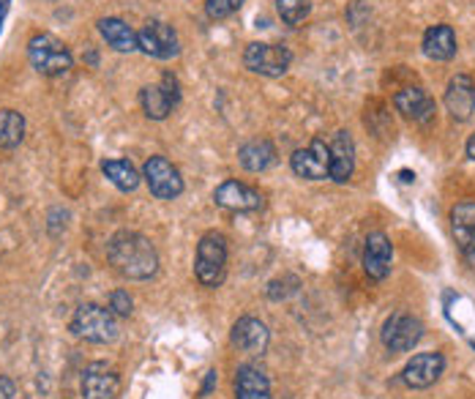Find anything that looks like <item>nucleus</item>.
<instances>
[{"instance_id": "5701e85b", "label": "nucleus", "mask_w": 475, "mask_h": 399, "mask_svg": "<svg viewBox=\"0 0 475 399\" xmlns=\"http://www.w3.org/2000/svg\"><path fill=\"white\" fill-rule=\"evenodd\" d=\"M140 105H143V110H145V115H148L151 121H164V118L175 110L173 99L164 94L162 85H145V88L140 91Z\"/></svg>"}, {"instance_id": "a878e982", "label": "nucleus", "mask_w": 475, "mask_h": 399, "mask_svg": "<svg viewBox=\"0 0 475 399\" xmlns=\"http://www.w3.org/2000/svg\"><path fill=\"white\" fill-rule=\"evenodd\" d=\"M276 12L287 25H301L309 17V0H276Z\"/></svg>"}, {"instance_id": "f8f14e48", "label": "nucleus", "mask_w": 475, "mask_h": 399, "mask_svg": "<svg viewBox=\"0 0 475 399\" xmlns=\"http://www.w3.org/2000/svg\"><path fill=\"white\" fill-rule=\"evenodd\" d=\"M216 205L227 208V211H238V214H249V211H260L262 208V195L241 181H224L216 186L213 192Z\"/></svg>"}, {"instance_id": "423d86ee", "label": "nucleus", "mask_w": 475, "mask_h": 399, "mask_svg": "<svg viewBox=\"0 0 475 399\" xmlns=\"http://www.w3.org/2000/svg\"><path fill=\"white\" fill-rule=\"evenodd\" d=\"M421 336H423V323L415 314H407V312H393L382 323V331H380V339L391 353L412 350L421 342Z\"/></svg>"}, {"instance_id": "2eb2a0df", "label": "nucleus", "mask_w": 475, "mask_h": 399, "mask_svg": "<svg viewBox=\"0 0 475 399\" xmlns=\"http://www.w3.org/2000/svg\"><path fill=\"white\" fill-rule=\"evenodd\" d=\"M233 344L243 353H252V355H260L265 353L268 342H271V331L262 320L257 317H241L235 325H233V334H230Z\"/></svg>"}, {"instance_id": "b1692460", "label": "nucleus", "mask_w": 475, "mask_h": 399, "mask_svg": "<svg viewBox=\"0 0 475 399\" xmlns=\"http://www.w3.org/2000/svg\"><path fill=\"white\" fill-rule=\"evenodd\" d=\"M25 137V118L17 110H0V148L12 151Z\"/></svg>"}, {"instance_id": "c85d7f7f", "label": "nucleus", "mask_w": 475, "mask_h": 399, "mask_svg": "<svg viewBox=\"0 0 475 399\" xmlns=\"http://www.w3.org/2000/svg\"><path fill=\"white\" fill-rule=\"evenodd\" d=\"M132 295L126 293V290H115L113 295H110V309H113V314L115 317H129L132 314Z\"/></svg>"}, {"instance_id": "bb28decb", "label": "nucleus", "mask_w": 475, "mask_h": 399, "mask_svg": "<svg viewBox=\"0 0 475 399\" xmlns=\"http://www.w3.org/2000/svg\"><path fill=\"white\" fill-rule=\"evenodd\" d=\"M243 6V0H205V12L211 20H227Z\"/></svg>"}, {"instance_id": "f3484780", "label": "nucleus", "mask_w": 475, "mask_h": 399, "mask_svg": "<svg viewBox=\"0 0 475 399\" xmlns=\"http://www.w3.org/2000/svg\"><path fill=\"white\" fill-rule=\"evenodd\" d=\"M331 148V178L336 184H344L352 178V170H355V143L350 137V132H336L333 135V143L328 145Z\"/></svg>"}, {"instance_id": "6e6552de", "label": "nucleus", "mask_w": 475, "mask_h": 399, "mask_svg": "<svg viewBox=\"0 0 475 399\" xmlns=\"http://www.w3.org/2000/svg\"><path fill=\"white\" fill-rule=\"evenodd\" d=\"M290 167L298 178H306V181L331 178V148L322 140H312L306 148H298L290 156Z\"/></svg>"}, {"instance_id": "473e14b6", "label": "nucleus", "mask_w": 475, "mask_h": 399, "mask_svg": "<svg viewBox=\"0 0 475 399\" xmlns=\"http://www.w3.org/2000/svg\"><path fill=\"white\" fill-rule=\"evenodd\" d=\"M216 380H219V372H216V369H211V372L205 374V383H203V391H200V394H203V396H208V394L213 391Z\"/></svg>"}, {"instance_id": "0eeeda50", "label": "nucleus", "mask_w": 475, "mask_h": 399, "mask_svg": "<svg viewBox=\"0 0 475 399\" xmlns=\"http://www.w3.org/2000/svg\"><path fill=\"white\" fill-rule=\"evenodd\" d=\"M143 178H145L151 195H156L159 200H175L183 195L181 170L164 156H151L143 167Z\"/></svg>"}, {"instance_id": "f03ea898", "label": "nucleus", "mask_w": 475, "mask_h": 399, "mask_svg": "<svg viewBox=\"0 0 475 399\" xmlns=\"http://www.w3.org/2000/svg\"><path fill=\"white\" fill-rule=\"evenodd\" d=\"M72 331L94 344H107L115 342L121 328H118V317L113 314V309H104L99 304H83L74 317H72Z\"/></svg>"}, {"instance_id": "7c9ffc66", "label": "nucleus", "mask_w": 475, "mask_h": 399, "mask_svg": "<svg viewBox=\"0 0 475 399\" xmlns=\"http://www.w3.org/2000/svg\"><path fill=\"white\" fill-rule=\"evenodd\" d=\"M23 394L17 391V383L12 377H0V399H20Z\"/></svg>"}, {"instance_id": "9b49d317", "label": "nucleus", "mask_w": 475, "mask_h": 399, "mask_svg": "<svg viewBox=\"0 0 475 399\" xmlns=\"http://www.w3.org/2000/svg\"><path fill=\"white\" fill-rule=\"evenodd\" d=\"M442 369H445L442 353H434V350H431V353H418V355H412V358L404 364L401 380H404L410 388H429V385H434V383L440 380Z\"/></svg>"}, {"instance_id": "9d476101", "label": "nucleus", "mask_w": 475, "mask_h": 399, "mask_svg": "<svg viewBox=\"0 0 475 399\" xmlns=\"http://www.w3.org/2000/svg\"><path fill=\"white\" fill-rule=\"evenodd\" d=\"M450 233L464 263L475 268V200H464L450 208Z\"/></svg>"}, {"instance_id": "2f4dec72", "label": "nucleus", "mask_w": 475, "mask_h": 399, "mask_svg": "<svg viewBox=\"0 0 475 399\" xmlns=\"http://www.w3.org/2000/svg\"><path fill=\"white\" fill-rule=\"evenodd\" d=\"M235 399H273L271 391H235Z\"/></svg>"}, {"instance_id": "c756f323", "label": "nucleus", "mask_w": 475, "mask_h": 399, "mask_svg": "<svg viewBox=\"0 0 475 399\" xmlns=\"http://www.w3.org/2000/svg\"><path fill=\"white\" fill-rule=\"evenodd\" d=\"M159 85L164 88V94H167V96L173 99V105L178 107V105H181V83H178V77L167 72V75L162 77V83H159Z\"/></svg>"}, {"instance_id": "dca6fc26", "label": "nucleus", "mask_w": 475, "mask_h": 399, "mask_svg": "<svg viewBox=\"0 0 475 399\" xmlns=\"http://www.w3.org/2000/svg\"><path fill=\"white\" fill-rule=\"evenodd\" d=\"M121 394V377L102 366V364H94L85 369L83 374V399H115Z\"/></svg>"}, {"instance_id": "ddd939ff", "label": "nucleus", "mask_w": 475, "mask_h": 399, "mask_svg": "<svg viewBox=\"0 0 475 399\" xmlns=\"http://www.w3.org/2000/svg\"><path fill=\"white\" fill-rule=\"evenodd\" d=\"M445 110L459 124L472 118V113H475V83H472V77H467V75L450 77V83L445 88Z\"/></svg>"}, {"instance_id": "6ab92c4d", "label": "nucleus", "mask_w": 475, "mask_h": 399, "mask_svg": "<svg viewBox=\"0 0 475 399\" xmlns=\"http://www.w3.org/2000/svg\"><path fill=\"white\" fill-rule=\"evenodd\" d=\"M99 34L104 36V42L118 50V53H134L140 50V42H137V31L132 25H126L124 20L118 17H104L99 20Z\"/></svg>"}, {"instance_id": "1a4fd4ad", "label": "nucleus", "mask_w": 475, "mask_h": 399, "mask_svg": "<svg viewBox=\"0 0 475 399\" xmlns=\"http://www.w3.org/2000/svg\"><path fill=\"white\" fill-rule=\"evenodd\" d=\"M137 42H140V50L151 58H159V61H170L181 53V42H178V34L173 25L167 23H148L140 34H137Z\"/></svg>"}, {"instance_id": "72a5a7b5", "label": "nucleus", "mask_w": 475, "mask_h": 399, "mask_svg": "<svg viewBox=\"0 0 475 399\" xmlns=\"http://www.w3.org/2000/svg\"><path fill=\"white\" fill-rule=\"evenodd\" d=\"M9 4H12V0H0V31H4V20L9 15Z\"/></svg>"}, {"instance_id": "aec40b11", "label": "nucleus", "mask_w": 475, "mask_h": 399, "mask_svg": "<svg viewBox=\"0 0 475 399\" xmlns=\"http://www.w3.org/2000/svg\"><path fill=\"white\" fill-rule=\"evenodd\" d=\"M238 159L249 173H265L276 162V148L271 140L257 137V140H249L238 148Z\"/></svg>"}, {"instance_id": "393cba45", "label": "nucleus", "mask_w": 475, "mask_h": 399, "mask_svg": "<svg viewBox=\"0 0 475 399\" xmlns=\"http://www.w3.org/2000/svg\"><path fill=\"white\" fill-rule=\"evenodd\" d=\"M235 391H271V380L260 366L243 364L235 372Z\"/></svg>"}, {"instance_id": "c9c22d12", "label": "nucleus", "mask_w": 475, "mask_h": 399, "mask_svg": "<svg viewBox=\"0 0 475 399\" xmlns=\"http://www.w3.org/2000/svg\"><path fill=\"white\" fill-rule=\"evenodd\" d=\"M20 399H28V396H20Z\"/></svg>"}, {"instance_id": "39448f33", "label": "nucleus", "mask_w": 475, "mask_h": 399, "mask_svg": "<svg viewBox=\"0 0 475 399\" xmlns=\"http://www.w3.org/2000/svg\"><path fill=\"white\" fill-rule=\"evenodd\" d=\"M292 64V53L282 45L254 42L243 50V66L262 77H282Z\"/></svg>"}, {"instance_id": "f257e3e1", "label": "nucleus", "mask_w": 475, "mask_h": 399, "mask_svg": "<svg viewBox=\"0 0 475 399\" xmlns=\"http://www.w3.org/2000/svg\"><path fill=\"white\" fill-rule=\"evenodd\" d=\"M107 257L121 276L134 279V282H145V279L156 276V271H159L156 246L145 235L132 233V230H121L110 238Z\"/></svg>"}, {"instance_id": "4468645a", "label": "nucleus", "mask_w": 475, "mask_h": 399, "mask_svg": "<svg viewBox=\"0 0 475 399\" xmlns=\"http://www.w3.org/2000/svg\"><path fill=\"white\" fill-rule=\"evenodd\" d=\"M391 260H393V246L385 233H369L366 246H363V271L371 279H385L391 274Z\"/></svg>"}, {"instance_id": "20e7f679", "label": "nucleus", "mask_w": 475, "mask_h": 399, "mask_svg": "<svg viewBox=\"0 0 475 399\" xmlns=\"http://www.w3.org/2000/svg\"><path fill=\"white\" fill-rule=\"evenodd\" d=\"M28 58H31V66L45 77H61L74 64L69 47L53 34H36L28 42Z\"/></svg>"}, {"instance_id": "cd10ccee", "label": "nucleus", "mask_w": 475, "mask_h": 399, "mask_svg": "<svg viewBox=\"0 0 475 399\" xmlns=\"http://www.w3.org/2000/svg\"><path fill=\"white\" fill-rule=\"evenodd\" d=\"M295 290H298V279L295 276H284V279H276V282L268 284V298L271 301H282V298L292 295Z\"/></svg>"}, {"instance_id": "a211bd4d", "label": "nucleus", "mask_w": 475, "mask_h": 399, "mask_svg": "<svg viewBox=\"0 0 475 399\" xmlns=\"http://www.w3.org/2000/svg\"><path fill=\"white\" fill-rule=\"evenodd\" d=\"M393 105H396V110L404 118H410L415 124H426L434 115V99L423 88H404V91H399L393 96Z\"/></svg>"}, {"instance_id": "4be33fe9", "label": "nucleus", "mask_w": 475, "mask_h": 399, "mask_svg": "<svg viewBox=\"0 0 475 399\" xmlns=\"http://www.w3.org/2000/svg\"><path fill=\"white\" fill-rule=\"evenodd\" d=\"M102 173L110 178V184H115L121 192H134L140 186V173L132 162L126 159H104L102 162Z\"/></svg>"}, {"instance_id": "7ed1b4c3", "label": "nucleus", "mask_w": 475, "mask_h": 399, "mask_svg": "<svg viewBox=\"0 0 475 399\" xmlns=\"http://www.w3.org/2000/svg\"><path fill=\"white\" fill-rule=\"evenodd\" d=\"M194 274L203 287H219L227 274V238L222 233H205L197 244Z\"/></svg>"}, {"instance_id": "f704fd0d", "label": "nucleus", "mask_w": 475, "mask_h": 399, "mask_svg": "<svg viewBox=\"0 0 475 399\" xmlns=\"http://www.w3.org/2000/svg\"><path fill=\"white\" fill-rule=\"evenodd\" d=\"M467 156H470V159L475 162V135H472V137L467 140Z\"/></svg>"}, {"instance_id": "412c9836", "label": "nucleus", "mask_w": 475, "mask_h": 399, "mask_svg": "<svg viewBox=\"0 0 475 399\" xmlns=\"http://www.w3.org/2000/svg\"><path fill=\"white\" fill-rule=\"evenodd\" d=\"M423 55L431 61H450L456 55V34L450 25H434L423 36Z\"/></svg>"}]
</instances>
